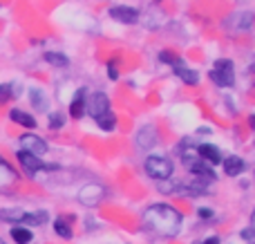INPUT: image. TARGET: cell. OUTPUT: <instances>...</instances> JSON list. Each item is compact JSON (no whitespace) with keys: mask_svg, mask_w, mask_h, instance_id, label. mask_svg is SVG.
<instances>
[{"mask_svg":"<svg viewBox=\"0 0 255 244\" xmlns=\"http://www.w3.org/2000/svg\"><path fill=\"white\" fill-rule=\"evenodd\" d=\"M16 159H18V164L22 166V170L34 179H40L45 173H52V170L58 168L56 164H45L40 157L29 155V152H25V150H16Z\"/></svg>","mask_w":255,"mask_h":244,"instance_id":"cell-5","label":"cell"},{"mask_svg":"<svg viewBox=\"0 0 255 244\" xmlns=\"http://www.w3.org/2000/svg\"><path fill=\"white\" fill-rule=\"evenodd\" d=\"M43 58H45V63H49V65H54V67L70 65V58H67V54H63V52H45Z\"/></svg>","mask_w":255,"mask_h":244,"instance_id":"cell-21","label":"cell"},{"mask_svg":"<svg viewBox=\"0 0 255 244\" xmlns=\"http://www.w3.org/2000/svg\"><path fill=\"white\" fill-rule=\"evenodd\" d=\"M106 70H108V79L110 81L119 79V61H117V58H110V61H108Z\"/></svg>","mask_w":255,"mask_h":244,"instance_id":"cell-25","label":"cell"},{"mask_svg":"<svg viewBox=\"0 0 255 244\" xmlns=\"http://www.w3.org/2000/svg\"><path fill=\"white\" fill-rule=\"evenodd\" d=\"M49 220V213L47 211H25L22 213V220H20V227H43V224H47Z\"/></svg>","mask_w":255,"mask_h":244,"instance_id":"cell-16","label":"cell"},{"mask_svg":"<svg viewBox=\"0 0 255 244\" xmlns=\"http://www.w3.org/2000/svg\"><path fill=\"white\" fill-rule=\"evenodd\" d=\"M159 143V132L154 125H143V128L136 132V146L141 148V150H150V148H154Z\"/></svg>","mask_w":255,"mask_h":244,"instance_id":"cell-13","label":"cell"},{"mask_svg":"<svg viewBox=\"0 0 255 244\" xmlns=\"http://www.w3.org/2000/svg\"><path fill=\"white\" fill-rule=\"evenodd\" d=\"M20 150L29 152V155H36V157H43V155H47L49 148H47V141L40 139L38 134L27 132L20 137Z\"/></svg>","mask_w":255,"mask_h":244,"instance_id":"cell-7","label":"cell"},{"mask_svg":"<svg viewBox=\"0 0 255 244\" xmlns=\"http://www.w3.org/2000/svg\"><path fill=\"white\" fill-rule=\"evenodd\" d=\"M65 123H67V117H65V112H49V119H47V128L49 130H63L65 128Z\"/></svg>","mask_w":255,"mask_h":244,"instance_id":"cell-22","label":"cell"},{"mask_svg":"<svg viewBox=\"0 0 255 244\" xmlns=\"http://www.w3.org/2000/svg\"><path fill=\"white\" fill-rule=\"evenodd\" d=\"M208 79L217 85V88H233L235 85V63L231 58H217L213 63Z\"/></svg>","mask_w":255,"mask_h":244,"instance_id":"cell-4","label":"cell"},{"mask_svg":"<svg viewBox=\"0 0 255 244\" xmlns=\"http://www.w3.org/2000/svg\"><path fill=\"white\" fill-rule=\"evenodd\" d=\"M9 238H11L16 244H31L34 240V233L27 227H11L9 229Z\"/></svg>","mask_w":255,"mask_h":244,"instance_id":"cell-18","label":"cell"},{"mask_svg":"<svg viewBox=\"0 0 255 244\" xmlns=\"http://www.w3.org/2000/svg\"><path fill=\"white\" fill-rule=\"evenodd\" d=\"M143 168H145V173H148V177L157 179V182H168V179L172 177V173H175L172 161L168 159V157H161V155L145 157Z\"/></svg>","mask_w":255,"mask_h":244,"instance_id":"cell-6","label":"cell"},{"mask_svg":"<svg viewBox=\"0 0 255 244\" xmlns=\"http://www.w3.org/2000/svg\"><path fill=\"white\" fill-rule=\"evenodd\" d=\"M18 182V173L4 157H0V188H9Z\"/></svg>","mask_w":255,"mask_h":244,"instance_id":"cell-14","label":"cell"},{"mask_svg":"<svg viewBox=\"0 0 255 244\" xmlns=\"http://www.w3.org/2000/svg\"><path fill=\"white\" fill-rule=\"evenodd\" d=\"M249 125H251V130L255 132V115H251V117H249Z\"/></svg>","mask_w":255,"mask_h":244,"instance_id":"cell-28","label":"cell"},{"mask_svg":"<svg viewBox=\"0 0 255 244\" xmlns=\"http://www.w3.org/2000/svg\"><path fill=\"white\" fill-rule=\"evenodd\" d=\"M9 119H11L13 123L22 125L25 130H34L36 125H38V121L34 119V115H29V112L20 110V108H13V110H9Z\"/></svg>","mask_w":255,"mask_h":244,"instance_id":"cell-15","label":"cell"},{"mask_svg":"<svg viewBox=\"0 0 255 244\" xmlns=\"http://www.w3.org/2000/svg\"><path fill=\"white\" fill-rule=\"evenodd\" d=\"M54 233L63 240H72V220L70 218H56L54 220Z\"/></svg>","mask_w":255,"mask_h":244,"instance_id":"cell-19","label":"cell"},{"mask_svg":"<svg viewBox=\"0 0 255 244\" xmlns=\"http://www.w3.org/2000/svg\"><path fill=\"white\" fill-rule=\"evenodd\" d=\"M13 97H18V94L13 92V85L11 83H0V106L9 103Z\"/></svg>","mask_w":255,"mask_h":244,"instance_id":"cell-24","label":"cell"},{"mask_svg":"<svg viewBox=\"0 0 255 244\" xmlns=\"http://www.w3.org/2000/svg\"><path fill=\"white\" fill-rule=\"evenodd\" d=\"M159 61H161L163 65H170L172 72H175V76L184 85H197L199 83V72L186 65L184 58L177 56L175 52H170V49H161V52H159Z\"/></svg>","mask_w":255,"mask_h":244,"instance_id":"cell-3","label":"cell"},{"mask_svg":"<svg viewBox=\"0 0 255 244\" xmlns=\"http://www.w3.org/2000/svg\"><path fill=\"white\" fill-rule=\"evenodd\" d=\"M197 215H199L202 220H213V218H215L213 209H206V206H199V209H197Z\"/></svg>","mask_w":255,"mask_h":244,"instance_id":"cell-26","label":"cell"},{"mask_svg":"<svg viewBox=\"0 0 255 244\" xmlns=\"http://www.w3.org/2000/svg\"><path fill=\"white\" fill-rule=\"evenodd\" d=\"M195 150H197L199 159H204L208 166H220L222 159H224L222 150L215 146V143H199V146H195Z\"/></svg>","mask_w":255,"mask_h":244,"instance_id":"cell-11","label":"cell"},{"mask_svg":"<svg viewBox=\"0 0 255 244\" xmlns=\"http://www.w3.org/2000/svg\"><path fill=\"white\" fill-rule=\"evenodd\" d=\"M108 13H110L112 20L121 22V25H136L139 22V9L130 7V4H115Z\"/></svg>","mask_w":255,"mask_h":244,"instance_id":"cell-9","label":"cell"},{"mask_svg":"<svg viewBox=\"0 0 255 244\" xmlns=\"http://www.w3.org/2000/svg\"><path fill=\"white\" fill-rule=\"evenodd\" d=\"M76 197H79V202L83 206H97L106 197V186H101V184H85Z\"/></svg>","mask_w":255,"mask_h":244,"instance_id":"cell-8","label":"cell"},{"mask_svg":"<svg viewBox=\"0 0 255 244\" xmlns=\"http://www.w3.org/2000/svg\"><path fill=\"white\" fill-rule=\"evenodd\" d=\"M222 170H224L226 177H240V175L247 173V161L238 155H229L222 159Z\"/></svg>","mask_w":255,"mask_h":244,"instance_id":"cell-12","label":"cell"},{"mask_svg":"<svg viewBox=\"0 0 255 244\" xmlns=\"http://www.w3.org/2000/svg\"><path fill=\"white\" fill-rule=\"evenodd\" d=\"M29 103H31V108L38 110V112L49 110V99L40 88H29Z\"/></svg>","mask_w":255,"mask_h":244,"instance_id":"cell-17","label":"cell"},{"mask_svg":"<svg viewBox=\"0 0 255 244\" xmlns=\"http://www.w3.org/2000/svg\"><path fill=\"white\" fill-rule=\"evenodd\" d=\"M202 244H220V238H217V236H211V238H206V240H204Z\"/></svg>","mask_w":255,"mask_h":244,"instance_id":"cell-27","label":"cell"},{"mask_svg":"<svg viewBox=\"0 0 255 244\" xmlns=\"http://www.w3.org/2000/svg\"><path fill=\"white\" fill-rule=\"evenodd\" d=\"M181 222V213L170 204H152L143 211V227L159 238H177Z\"/></svg>","mask_w":255,"mask_h":244,"instance_id":"cell-1","label":"cell"},{"mask_svg":"<svg viewBox=\"0 0 255 244\" xmlns=\"http://www.w3.org/2000/svg\"><path fill=\"white\" fill-rule=\"evenodd\" d=\"M0 244H7V242H4V240H2V238H0Z\"/></svg>","mask_w":255,"mask_h":244,"instance_id":"cell-29","label":"cell"},{"mask_svg":"<svg viewBox=\"0 0 255 244\" xmlns=\"http://www.w3.org/2000/svg\"><path fill=\"white\" fill-rule=\"evenodd\" d=\"M88 115L97 121V125L103 130V132H112L117 128V115L112 110L110 97L101 90L88 94Z\"/></svg>","mask_w":255,"mask_h":244,"instance_id":"cell-2","label":"cell"},{"mask_svg":"<svg viewBox=\"0 0 255 244\" xmlns=\"http://www.w3.org/2000/svg\"><path fill=\"white\" fill-rule=\"evenodd\" d=\"M22 209H2L0 211V222H7L11 227H20V220H22Z\"/></svg>","mask_w":255,"mask_h":244,"instance_id":"cell-20","label":"cell"},{"mask_svg":"<svg viewBox=\"0 0 255 244\" xmlns=\"http://www.w3.org/2000/svg\"><path fill=\"white\" fill-rule=\"evenodd\" d=\"M88 88H79L74 92V97H72V101H70V117L72 119H83L85 115H88Z\"/></svg>","mask_w":255,"mask_h":244,"instance_id":"cell-10","label":"cell"},{"mask_svg":"<svg viewBox=\"0 0 255 244\" xmlns=\"http://www.w3.org/2000/svg\"><path fill=\"white\" fill-rule=\"evenodd\" d=\"M240 238H242L247 244H255V211L251 213V222H249V227H244L242 231H240Z\"/></svg>","mask_w":255,"mask_h":244,"instance_id":"cell-23","label":"cell"}]
</instances>
